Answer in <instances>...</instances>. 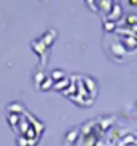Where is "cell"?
Returning a JSON list of instances; mask_svg holds the SVG:
<instances>
[{"label":"cell","mask_w":137,"mask_h":146,"mask_svg":"<svg viewBox=\"0 0 137 146\" xmlns=\"http://www.w3.org/2000/svg\"><path fill=\"white\" fill-rule=\"evenodd\" d=\"M122 16V8L120 4H114L112 7V9L109 11V20H118Z\"/></svg>","instance_id":"1"},{"label":"cell","mask_w":137,"mask_h":146,"mask_svg":"<svg viewBox=\"0 0 137 146\" xmlns=\"http://www.w3.org/2000/svg\"><path fill=\"white\" fill-rule=\"evenodd\" d=\"M98 3V8L102 9V11H105V12L109 13V11L112 9L113 4H112V0H97Z\"/></svg>","instance_id":"2"},{"label":"cell","mask_w":137,"mask_h":146,"mask_svg":"<svg viewBox=\"0 0 137 146\" xmlns=\"http://www.w3.org/2000/svg\"><path fill=\"white\" fill-rule=\"evenodd\" d=\"M51 79L55 80V82H59V80L65 79V72L62 70H59V68H55V70L51 71Z\"/></svg>","instance_id":"3"},{"label":"cell","mask_w":137,"mask_h":146,"mask_svg":"<svg viewBox=\"0 0 137 146\" xmlns=\"http://www.w3.org/2000/svg\"><path fill=\"white\" fill-rule=\"evenodd\" d=\"M125 20H126V24H129V26H136L137 24V13H129Z\"/></svg>","instance_id":"4"},{"label":"cell","mask_w":137,"mask_h":146,"mask_svg":"<svg viewBox=\"0 0 137 146\" xmlns=\"http://www.w3.org/2000/svg\"><path fill=\"white\" fill-rule=\"evenodd\" d=\"M116 27V22H113V20H106L105 23H104V28H105V31L110 32L114 30Z\"/></svg>","instance_id":"5"},{"label":"cell","mask_w":137,"mask_h":146,"mask_svg":"<svg viewBox=\"0 0 137 146\" xmlns=\"http://www.w3.org/2000/svg\"><path fill=\"white\" fill-rule=\"evenodd\" d=\"M85 1H86L88 7L92 9V11H96V12L98 11V3H97V0H85Z\"/></svg>","instance_id":"6"},{"label":"cell","mask_w":137,"mask_h":146,"mask_svg":"<svg viewBox=\"0 0 137 146\" xmlns=\"http://www.w3.org/2000/svg\"><path fill=\"white\" fill-rule=\"evenodd\" d=\"M49 83H50V80L47 79V80H46V82H44V83H43V84H46V86H43V87H40V89H42V90H44V91H46V90H49L50 87H51V86H50Z\"/></svg>","instance_id":"7"},{"label":"cell","mask_w":137,"mask_h":146,"mask_svg":"<svg viewBox=\"0 0 137 146\" xmlns=\"http://www.w3.org/2000/svg\"><path fill=\"white\" fill-rule=\"evenodd\" d=\"M129 4L133 5V7H136V5H137V0H129Z\"/></svg>","instance_id":"8"}]
</instances>
